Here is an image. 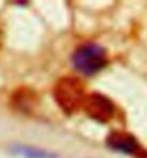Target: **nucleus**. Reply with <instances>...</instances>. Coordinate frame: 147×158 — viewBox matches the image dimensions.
<instances>
[{
	"instance_id": "obj_1",
	"label": "nucleus",
	"mask_w": 147,
	"mask_h": 158,
	"mask_svg": "<svg viewBox=\"0 0 147 158\" xmlns=\"http://www.w3.org/2000/svg\"><path fill=\"white\" fill-rule=\"evenodd\" d=\"M54 98L59 108L67 114H74L84 106L85 102V88L78 78L67 76L59 79L54 88Z\"/></svg>"
},
{
	"instance_id": "obj_2",
	"label": "nucleus",
	"mask_w": 147,
	"mask_h": 158,
	"mask_svg": "<svg viewBox=\"0 0 147 158\" xmlns=\"http://www.w3.org/2000/svg\"><path fill=\"white\" fill-rule=\"evenodd\" d=\"M72 65L84 75H94L107 65V53L97 43L80 46L72 55Z\"/></svg>"
},
{
	"instance_id": "obj_3",
	"label": "nucleus",
	"mask_w": 147,
	"mask_h": 158,
	"mask_svg": "<svg viewBox=\"0 0 147 158\" xmlns=\"http://www.w3.org/2000/svg\"><path fill=\"white\" fill-rule=\"evenodd\" d=\"M84 111L89 118L98 121V122H108L114 117V104L111 99L101 94H91L85 98Z\"/></svg>"
},
{
	"instance_id": "obj_4",
	"label": "nucleus",
	"mask_w": 147,
	"mask_h": 158,
	"mask_svg": "<svg viewBox=\"0 0 147 158\" xmlns=\"http://www.w3.org/2000/svg\"><path fill=\"white\" fill-rule=\"evenodd\" d=\"M107 145L111 150L123 154H128L137 158H147V152L141 148L137 139L127 132H120V131L111 132L107 138Z\"/></svg>"
},
{
	"instance_id": "obj_5",
	"label": "nucleus",
	"mask_w": 147,
	"mask_h": 158,
	"mask_svg": "<svg viewBox=\"0 0 147 158\" xmlns=\"http://www.w3.org/2000/svg\"><path fill=\"white\" fill-rule=\"evenodd\" d=\"M15 151L25 158H52V155L48 154V152L35 150V148H30V147H16Z\"/></svg>"
}]
</instances>
